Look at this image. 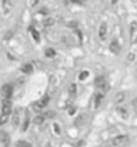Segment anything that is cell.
Here are the masks:
<instances>
[{"label":"cell","instance_id":"cell-18","mask_svg":"<svg viewBox=\"0 0 137 147\" xmlns=\"http://www.w3.org/2000/svg\"><path fill=\"white\" fill-rule=\"evenodd\" d=\"M16 146L17 147H32V144H29L28 142H25V140H19V142L16 143Z\"/></svg>","mask_w":137,"mask_h":147},{"label":"cell","instance_id":"cell-1","mask_svg":"<svg viewBox=\"0 0 137 147\" xmlns=\"http://www.w3.org/2000/svg\"><path fill=\"white\" fill-rule=\"evenodd\" d=\"M49 95H44V96L40 99V100H37V102H35L33 103V110L35 111H41L43 109H45L47 106L49 105Z\"/></svg>","mask_w":137,"mask_h":147},{"label":"cell","instance_id":"cell-23","mask_svg":"<svg viewBox=\"0 0 137 147\" xmlns=\"http://www.w3.org/2000/svg\"><path fill=\"white\" fill-rule=\"evenodd\" d=\"M69 92L71 94H76V84H71V87H69Z\"/></svg>","mask_w":137,"mask_h":147},{"label":"cell","instance_id":"cell-5","mask_svg":"<svg viewBox=\"0 0 137 147\" xmlns=\"http://www.w3.org/2000/svg\"><path fill=\"white\" fill-rule=\"evenodd\" d=\"M126 140H128V136L126 135H117L112 139V144L113 146H122V144H125Z\"/></svg>","mask_w":137,"mask_h":147},{"label":"cell","instance_id":"cell-7","mask_svg":"<svg viewBox=\"0 0 137 147\" xmlns=\"http://www.w3.org/2000/svg\"><path fill=\"white\" fill-rule=\"evenodd\" d=\"M104 100V94L103 92H96L95 94V98H93V102H95V107L96 109H99L100 105L103 103Z\"/></svg>","mask_w":137,"mask_h":147},{"label":"cell","instance_id":"cell-24","mask_svg":"<svg viewBox=\"0 0 137 147\" xmlns=\"http://www.w3.org/2000/svg\"><path fill=\"white\" fill-rule=\"evenodd\" d=\"M132 105H133L134 109H137V98H136V99H133V102H132Z\"/></svg>","mask_w":137,"mask_h":147},{"label":"cell","instance_id":"cell-13","mask_svg":"<svg viewBox=\"0 0 137 147\" xmlns=\"http://www.w3.org/2000/svg\"><path fill=\"white\" fill-rule=\"evenodd\" d=\"M124 99H125V94L124 92H118L117 95H116V99H114V103H121V102H124Z\"/></svg>","mask_w":137,"mask_h":147},{"label":"cell","instance_id":"cell-4","mask_svg":"<svg viewBox=\"0 0 137 147\" xmlns=\"http://www.w3.org/2000/svg\"><path fill=\"white\" fill-rule=\"evenodd\" d=\"M12 112V103L9 99H4L3 103H1V114H7V115H11Z\"/></svg>","mask_w":137,"mask_h":147},{"label":"cell","instance_id":"cell-19","mask_svg":"<svg viewBox=\"0 0 137 147\" xmlns=\"http://www.w3.org/2000/svg\"><path fill=\"white\" fill-rule=\"evenodd\" d=\"M44 119H45V116H44V115H37L36 118H35V123H36V124H41L43 122H44Z\"/></svg>","mask_w":137,"mask_h":147},{"label":"cell","instance_id":"cell-17","mask_svg":"<svg viewBox=\"0 0 137 147\" xmlns=\"http://www.w3.org/2000/svg\"><path fill=\"white\" fill-rule=\"evenodd\" d=\"M1 143H3L4 146H8V144H9V136H8L7 134H1Z\"/></svg>","mask_w":137,"mask_h":147},{"label":"cell","instance_id":"cell-14","mask_svg":"<svg viewBox=\"0 0 137 147\" xmlns=\"http://www.w3.org/2000/svg\"><path fill=\"white\" fill-rule=\"evenodd\" d=\"M19 120H20L19 111H15V114H13V119H12V124H13L15 127H17V126H19Z\"/></svg>","mask_w":137,"mask_h":147},{"label":"cell","instance_id":"cell-12","mask_svg":"<svg viewBox=\"0 0 137 147\" xmlns=\"http://www.w3.org/2000/svg\"><path fill=\"white\" fill-rule=\"evenodd\" d=\"M28 123H29V114H28V111H25V114H24V123H23V126H21V130H23V131H25L28 128Z\"/></svg>","mask_w":137,"mask_h":147},{"label":"cell","instance_id":"cell-25","mask_svg":"<svg viewBox=\"0 0 137 147\" xmlns=\"http://www.w3.org/2000/svg\"><path fill=\"white\" fill-rule=\"evenodd\" d=\"M110 1H112V4H116L118 1V0H110Z\"/></svg>","mask_w":137,"mask_h":147},{"label":"cell","instance_id":"cell-8","mask_svg":"<svg viewBox=\"0 0 137 147\" xmlns=\"http://www.w3.org/2000/svg\"><path fill=\"white\" fill-rule=\"evenodd\" d=\"M99 38L101 40L107 38V23H101L100 24V28H99Z\"/></svg>","mask_w":137,"mask_h":147},{"label":"cell","instance_id":"cell-6","mask_svg":"<svg viewBox=\"0 0 137 147\" xmlns=\"http://www.w3.org/2000/svg\"><path fill=\"white\" fill-rule=\"evenodd\" d=\"M95 86L97 88H107V80H105V78L104 76H97L95 79Z\"/></svg>","mask_w":137,"mask_h":147},{"label":"cell","instance_id":"cell-3","mask_svg":"<svg viewBox=\"0 0 137 147\" xmlns=\"http://www.w3.org/2000/svg\"><path fill=\"white\" fill-rule=\"evenodd\" d=\"M12 94H13V86L12 84H4L1 87V95L4 99H11Z\"/></svg>","mask_w":137,"mask_h":147},{"label":"cell","instance_id":"cell-2","mask_svg":"<svg viewBox=\"0 0 137 147\" xmlns=\"http://www.w3.org/2000/svg\"><path fill=\"white\" fill-rule=\"evenodd\" d=\"M129 35H130V44H137V23L132 22L129 26Z\"/></svg>","mask_w":137,"mask_h":147},{"label":"cell","instance_id":"cell-20","mask_svg":"<svg viewBox=\"0 0 137 147\" xmlns=\"http://www.w3.org/2000/svg\"><path fill=\"white\" fill-rule=\"evenodd\" d=\"M88 76H89V72H88V71H83V72H80V75H79V80H85Z\"/></svg>","mask_w":137,"mask_h":147},{"label":"cell","instance_id":"cell-21","mask_svg":"<svg viewBox=\"0 0 137 147\" xmlns=\"http://www.w3.org/2000/svg\"><path fill=\"white\" fill-rule=\"evenodd\" d=\"M55 23V20L52 19V18H51V16H48V18H47L45 19V22H44V24H45L47 27H49V26H52V24Z\"/></svg>","mask_w":137,"mask_h":147},{"label":"cell","instance_id":"cell-15","mask_svg":"<svg viewBox=\"0 0 137 147\" xmlns=\"http://www.w3.org/2000/svg\"><path fill=\"white\" fill-rule=\"evenodd\" d=\"M55 55H56V51L53 48H47L45 50V56L47 58H55Z\"/></svg>","mask_w":137,"mask_h":147},{"label":"cell","instance_id":"cell-10","mask_svg":"<svg viewBox=\"0 0 137 147\" xmlns=\"http://www.w3.org/2000/svg\"><path fill=\"white\" fill-rule=\"evenodd\" d=\"M28 31L31 32V35H32V38H33V40L36 43H39L40 42V34H39L36 30L33 28V26H31V27H28Z\"/></svg>","mask_w":137,"mask_h":147},{"label":"cell","instance_id":"cell-16","mask_svg":"<svg viewBox=\"0 0 137 147\" xmlns=\"http://www.w3.org/2000/svg\"><path fill=\"white\" fill-rule=\"evenodd\" d=\"M8 118H9V115H7V114H1V115H0V126H3V124L7 123Z\"/></svg>","mask_w":137,"mask_h":147},{"label":"cell","instance_id":"cell-9","mask_svg":"<svg viewBox=\"0 0 137 147\" xmlns=\"http://www.w3.org/2000/svg\"><path fill=\"white\" fill-rule=\"evenodd\" d=\"M109 50H110V52H113L114 55L120 54V44H118V42H117V40H113V42L110 43Z\"/></svg>","mask_w":137,"mask_h":147},{"label":"cell","instance_id":"cell-22","mask_svg":"<svg viewBox=\"0 0 137 147\" xmlns=\"http://www.w3.org/2000/svg\"><path fill=\"white\" fill-rule=\"evenodd\" d=\"M117 111L120 112V115H121L122 118H125V116H128V111H126V110H122V107H118Z\"/></svg>","mask_w":137,"mask_h":147},{"label":"cell","instance_id":"cell-11","mask_svg":"<svg viewBox=\"0 0 137 147\" xmlns=\"http://www.w3.org/2000/svg\"><path fill=\"white\" fill-rule=\"evenodd\" d=\"M21 72L29 75V74L33 72V66H32V64H29V63H25V64H23V66H21Z\"/></svg>","mask_w":137,"mask_h":147}]
</instances>
